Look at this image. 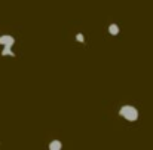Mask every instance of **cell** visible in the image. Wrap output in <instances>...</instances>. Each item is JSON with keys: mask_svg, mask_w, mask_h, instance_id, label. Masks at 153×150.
<instances>
[{"mask_svg": "<svg viewBox=\"0 0 153 150\" xmlns=\"http://www.w3.org/2000/svg\"><path fill=\"white\" fill-rule=\"evenodd\" d=\"M62 149V143L59 140H53L49 143V150H61Z\"/></svg>", "mask_w": 153, "mask_h": 150, "instance_id": "cell-3", "label": "cell"}, {"mask_svg": "<svg viewBox=\"0 0 153 150\" xmlns=\"http://www.w3.org/2000/svg\"><path fill=\"white\" fill-rule=\"evenodd\" d=\"M12 46H4L3 50H1V55H10V56H15V53H13V50L10 49Z\"/></svg>", "mask_w": 153, "mask_h": 150, "instance_id": "cell-5", "label": "cell"}, {"mask_svg": "<svg viewBox=\"0 0 153 150\" xmlns=\"http://www.w3.org/2000/svg\"><path fill=\"white\" fill-rule=\"evenodd\" d=\"M108 33H110L111 36H117V34H119V27H117L116 24H110V25H108Z\"/></svg>", "mask_w": 153, "mask_h": 150, "instance_id": "cell-4", "label": "cell"}, {"mask_svg": "<svg viewBox=\"0 0 153 150\" xmlns=\"http://www.w3.org/2000/svg\"><path fill=\"white\" fill-rule=\"evenodd\" d=\"M15 43V39L12 36H7V34H3L0 36V45H4V46H13Z\"/></svg>", "mask_w": 153, "mask_h": 150, "instance_id": "cell-2", "label": "cell"}, {"mask_svg": "<svg viewBox=\"0 0 153 150\" xmlns=\"http://www.w3.org/2000/svg\"><path fill=\"white\" fill-rule=\"evenodd\" d=\"M76 40H77V42H80V43H83V42H85V36H83L82 33H79V34L76 36Z\"/></svg>", "mask_w": 153, "mask_h": 150, "instance_id": "cell-6", "label": "cell"}, {"mask_svg": "<svg viewBox=\"0 0 153 150\" xmlns=\"http://www.w3.org/2000/svg\"><path fill=\"white\" fill-rule=\"evenodd\" d=\"M119 114H120L123 119L129 120V122H135V120L138 119V110H137L134 105H123V107L119 110Z\"/></svg>", "mask_w": 153, "mask_h": 150, "instance_id": "cell-1", "label": "cell"}]
</instances>
